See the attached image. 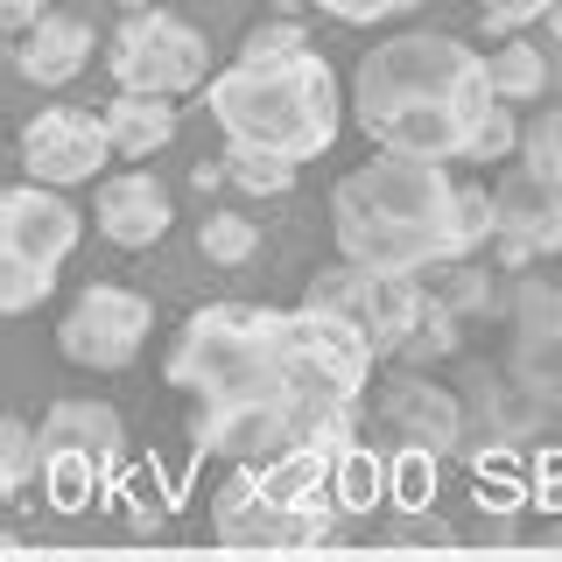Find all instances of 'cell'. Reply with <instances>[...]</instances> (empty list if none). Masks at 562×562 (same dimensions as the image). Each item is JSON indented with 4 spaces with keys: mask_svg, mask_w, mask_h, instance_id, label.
<instances>
[{
    "mask_svg": "<svg viewBox=\"0 0 562 562\" xmlns=\"http://www.w3.org/2000/svg\"><path fill=\"white\" fill-rule=\"evenodd\" d=\"M373 359L359 324L316 303H204L176 330L162 380L190 394V443L204 457L274 464L295 450H345Z\"/></svg>",
    "mask_w": 562,
    "mask_h": 562,
    "instance_id": "1",
    "label": "cell"
},
{
    "mask_svg": "<svg viewBox=\"0 0 562 562\" xmlns=\"http://www.w3.org/2000/svg\"><path fill=\"white\" fill-rule=\"evenodd\" d=\"M499 105L492 57L436 29L394 35V43L366 49L359 78H351V113L380 140L386 155H422V162H471V140Z\"/></svg>",
    "mask_w": 562,
    "mask_h": 562,
    "instance_id": "2",
    "label": "cell"
},
{
    "mask_svg": "<svg viewBox=\"0 0 562 562\" xmlns=\"http://www.w3.org/2000/svg\"><path fill=\"white\" fill-rule=\"evenodd\" d=\"M330 225H338V254L366 268L394 274H436L443 260L479 254L464 218V183H450L422 155H373L330 190Z\"/></svg>",
    "mask_w": 562,
    "mask_h": 562,
    "instance_id": "3",
    "label": "cell"
},
{
    "mask_svg": "<svg viewBox=\"0 0 562 562\" xmlns=\"http://www.w3.org/2000/svg\"><path fill=\"white\" fill-rule=\"evenodd\" d=\"M204 105L225 127V148H274L289 162H310L338 140V78L316 49L239 57L204 85Z\"/></svg>",
    "mask_w": 562,
    "mask_h": 562,
    "instance_id": "4",
    "label": "cell"
},
{
    "mask_svg": "<svg viewBox=\"0 0 562 562\" xmlns=\"http://www.w3.org/2000/svg\"><path fill=\"white\" fill-rule=\"evenodd\" d=\"M345 450H295L274 464H233L218 492V535L225 541H324L338 535L330 471Z\"/></svg>",
    "mask_w": 562,
    "mask_h": 562,
    "instance_id": "5",
    "label": "cell"
},
{
    "mask_svg": "<svg viewBox=\"0 0 562 562\" xmlns=\"http://www.w3.org/2000/svg\"><path fill=\"white\" fill-rule=\"evenodd\" d=\"M78 211L57 198V183H14L0 198V310L8 316H29L57 289V268L78 246Z\"/></svg>",
    "mask_w": 562,
    "mask_h": 562,
    "instance_id": "6",
    "label": "cell"
},
{
    "mask_svg": "<svg viewBox=\"0 0 562 562\" xmlns=\"http://www.w3.org/2000/svg\"><path fill=\"white\" fill-rule=\"evenodd\" d=\"M127 450V429L105 401H49L43 415V485L57 514H85L99 499L105 471Z\"/></svg>",
    "mask_w": 562,
    "mask_h": 562,
    "instance_id": "7",
    "label": "cell"
},
{
    "mask_svg": "<svg viewBox=\"0 0 562 562\" xmlns=\"http://www.w3.org/2000/svg\"><path fill=\"white\" fill-rule=\"evenodd\" d=\"M422 295H429V289H422L415 274L366 268V260L338 254L330 268H316V274H310L303 303L330 310V316H345V324H359L366 338H373L380 359H401V345H408V330H415V316H422Z\"/></svg>",
    "mask_w": 562,
    "mask_h": 562,
    "instance_id": "8",
    "label": "cell"
},
{
    "mask_svg": "<svg viewBox=\"0 0 562 562\" xmlns=\"http://www.w3.org/2000/svg\"><path fill=\"white\" fill-rule=\"evenodd\" d=\"M113 85L120 92H190L211 85V43L169 8H134L113 35Z\"/></svg>",
    "mask_w": 562,
    "mask_h": 562,
    "instance_id": "9",
    "label": "cell"
},
{
    "mask_svg": "<svg viewBox=\"0 0 562 562\" xmlns=\"http://www.w3.org/2000/svg\"><path fill=\"white\" fill-rule=\"evenodd\" d=\"M155 330V303L134 289H120V281H92V289H78V303L64 310L57 324V345L70 366H92V373H120V366L140 359V345H148Z\"/></svg>",
    "mask_w": 562,
    "mask_h": 562,
    "instance_id": "10",
    "label": "cell"
},
{
    "mask_svg": "<svg viewBox=\"0 0 562 562\" xmlns=\"http://www.w3.org/2000/svg\"><path fill=\"white\" fill-rule=\"evenodd\" d=\"M113 155V127L105 113H85V105H49L22 127V169L35 183H92Z\"/></svg>",
    "mask_w": 562,
    "mask_h": 562,
    "instance_id": "11",
    "label": "cell"
},
{
    "mask_svg": "<svg viewBox=\"0 0 562 562\" xmlns=\"http://www.w3.org/2000/svg\"><path fill=\"white\" fill-rule=\"evenodd\" d=\"M506 373L549 415H562V281H520L514 289V351Z\"/></svg>",
    "mask_w": 562,
    "mask_h": 562,
    "instance_id": "12",
    "label": "cell"
},
{
    "mask_svg": "<svg viewBox=\"0 0 562 562\" xmlns=\"http://www.w3.org/2000/svg\"><path fill=\"white\" fill-rule=\"evenodd\" d=\"M373 422L394 443H408L415 457H443V450H457V436H464V401H457L450 386H436L429 373L401 366V373L380 386Z\"/></svg>",
    "mask_w": 562,
    "mask_h": 562,
    "instance_id": "13",
    "label": "cell"
},
{
    "mask_svg": "<svg viewBox=\"0 0 562 562\" xmlns=\"http://www.w3.org/2000/svg\"><path fill=\"white\" fill-rule=\"evenodd\" d=\"M492 204H499V233L492 239H499L506 268H527V260L562 254V183L520 169V176H506V183L492 190Z\"/></svg>",
    "mask_w": 562,
    "mask_h": 562,
    "instance_id": "14",
    "label": "cell"
},
{
    "mask_svg": "<svg viewBox=\"0 0 562 562\" xmlns=\"http://www.w3.org/2000/svg\"><path fill=\"white\" fill-rule=\"evenodd\" d=\"M99 233L127 254H148L155 239L169 233V190L155 183L148 169H120L99 183Z\"/></svg>",
    "mask_w": 562,
    "mask_h": 562,
    "instance_id": "15",
    "label": "cell"
},
{
    "mask_svg": "<svg viewBox=\"0 0 562 562\" xmlns=\"http://www.w3.org/2000/svg\"><path fill=\"white\" fill-rule=\"evenodd\" d=\"M92 49H99V35L85 14H35V22L22 29V78L29 85H70L85 64H92Z\"/></svg>",
    "mask_w": 562,
    "mask_h": 562,
    "instance_id": "16",
    "label": "cell"
},
{
    "mask_svg": "<svg viewBox=\"0 0 562 562\" xmlns=\"http://www.w3.org/2000/svg\"><path fill=\"white\" fill-rule=\"evenodd\" d=\"M105 127H113V148L127 162H148L155 148L176 140V99L169 92H120L105 105Z\"/></svg>",
    "mask_w": 562,
    "mask_h": 562,
    "instance_id": "17",
    "label": "cell"
},
{
    "mask_svg": "<svg viewBox=\"0 0 562 562\" xmlns=\"http://www.w3.org/2000/svg\"><path fill=\"white\" fill-rule=\"evenodd\" d=\"M492 85H499V99H541L549 92V49H535L527 35H499Z\"/></svg>",
    "mask_w": 562,
    "mask_h": 562,
    "instance_id": "18",
    "label": "cell"
},
{
    "mask_svg": "<svg viewBox=\"0 0 562 562\" xmlns=\"http://www.w3.org/2000/svg\"><path fill=\"white\" fill-rule=\"evenodd\" d=\"M35 471H43V429H29L22 415H8V422H0V492L22 499Z\"/></svg>",
    "mask_w": 562,
    "mask_h": 562,
    "instance_id": "19",
    "label": "cell"
},
{
    "mask_svg": "<svg viewBox=\"0 0 562 562\" xmlns=\"http://www.w3.org/2000/svg\"><path fill=\"white\" fill-rule=\"evenodd\" d=\"M457 351V310L443 303V295H422V316L408 330V345H401V366H429V359H450Z\"/></svg>",
    "mask_w": 562,
    "mask_h": 562,
    "instance_id": "20",
    "label": "cell"
},
{
    "mask_svg": "<svg viewBox=\"0 0 562 562\" xmlns=\"http://www.w3.org/2000/svg\"><path fill=\"white\" fill-rule=\"evenodd\" d=\"M198 246H204V260H218V268H239V260L260 254V225L246 218V211H211L198 225Z\"/></svg>",
    "mask_w": 562,
    "mask_h": 562,
    "instance_id": "21",
    "label": "cell"
},
{
    "mask_svg": "<svg viewBox=\"0 0 562 562\" xmlns=\"http://www.w3.org/2000/svg\"><path fill=\"white\" fill-rule=\"evenodd\" d=\"M225 183L254 190V198H281V190L295 183V162L274 155V148H233V155H225Z\"/></svg>",
    "mask_w": 562,
    "mask_h": 562,
    "instance_id": "22",
    "label": "cell"
},
{
    "mask_svg": "<svg viewBox=\"0 0 562 562\" xmlns=\"http://www.w3.org/2000/svg\"><path fill=\"white\" fill-rule=\"evenodd\" d=\"M520 169L549 176V183H562V99L549 105V113H535V127L520 134Z\"/></svg>",
    "mask_w": 562,
    "mask_h": 562,
    "instance_id": "23",
    "label": "cell"
},
{
    "mask_svg": "<svg viewBox=\"0 0 562 562\" xmlns=\"http://www.w3.org/2000/svg\"><path fill=\"white\" fill-rule=\"evenodd\" d=\"M436 281H443L436 295H443L457 316H464V310H492V274H485L471 254H464V260H443V268H436Z\"/></svg>",
    "mask_w": 562,
    "mask_h": 562,
    "instance_id": "24",
    "label": "cell"
},
{
    "mask_svg": "<svg viewBox=\"0 0 562 562\" xmlns=\"http://www.w3.org/2000/svg\"><path fill=\"white\" fill-rule=\"evenodd\" d=\"M555 0H479V29L485 35H520L527 22H549Z\"/></svg>",
    "mask_w": 562,
    "mask_h": 562,
    "instance_id": "25",
    "label": "cell"
},
{
    "mask_svg": "<svg viewBox=\"0 0 562 562\" xmlns=\"http://www.w3.org/2000/svg\"><path fill=\"white\" fill-rule=\"evenodd\" d=\"M289 49H310V29L295 22V14H274V22H260L254 35H246L239 57H289Z\"/></svg>",
    "mask_w": 562,
    "mask_h": 562,
    "instance_id": "26",
    "label": "cell"
},
{
    "mask_svg": "<svg viewBox=\"0 0 562 562\" xmlns=\"http://www.w3.org/2000/svg\"><path fill=\"white\" fill-rule=\"evenodd\" d=\"M514 148H520V120L506 113V105H492V120L479 127V140H471V162H506Z\"/></svg>",
    "mask_w": 562,
    "mask_h": 562,
    "instance_id": "27",
    "label": "cell"
},
{
    "mask_svg": "<svg viewBox=\"0 0 562 562\" xmlns=\"http://www.w3.org/2000/svg\"><path fill=\"white\" fill-rule=\"evenodd\" d=\"M316 8H324L330 22L366 29V22H386V14H408V8H422V0H316Z\"/></svg>",
    "mask_w": 562,
    "mask_h": 562,
    "instance_id": "28",
    "label": "cell"
},
{
    "mask_svg": "<svg viewBox=\"0 0 562 562\" xmlns=\"http://www.w3.org/2000/svg\"><path fill=\"white\" fill-rule=\"evenodd\" d=\"M43 8H49V0H0V22H8V29H29Z\"/></svg>",
    "mask_w": 562,
    "mask_h": 562,
    "instance_id": "29",
    "label": "cell"
},
{
    "mask_svg": "<svg viewBox=\"0 0 562 562\" xmlns=\"http://www.w3.org/2000/svg\"><path fill=\"white\" fill-rule=\"evenodd\" d=\"M303 8H316V0H274V14H303Z\"/></svg>",
    "mask_w": 562,
    "mask_h": 562,
    "instance_id": "30",
    "label": "cell"
},
{
    "mask_svg": "<svg viewBox=\"0 0 562 562\" xmlns=\"http://www.w3.org/2000/svg\"><path fill=\"white\" fill-rule=\"evenodd\" d=\"M549 29H555V43H562V0H555V8H549Z\"/></svg>",
    "mask_w": 562,
    "mask_h": 562,
    "instance_id": "31",
    "label": "cell"
},
{
    "mask_svg": "<svg viewBox=\"0 0 562 562\" xmlns=\"http://www.w3.org/2000/svg\"><path fill=\"white\" fill-rule=\"evenodd\" d=\"M120 8H127V14H134V8H148V0H120Z\"/></svg>",
    "mask_w": 562,
    "mask_h": 562,
    "instance_id": "32",
    "label": "cell"
}]
</instances>
